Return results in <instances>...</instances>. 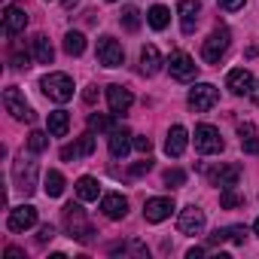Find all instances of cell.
Instances as JSON below:
<instances>
[{
  "label": "cell",
  "instance_id": "obj_1",
  "mask_svg": "<svg viewBox=\"0 0 259 259\" xmlns=\"http://www.w3.org/2000/svg\"><path fill=\"white\" fill-rule=\"evenodd\" d=\"M61 217H64V229H67V235L73 238V241H79V244H89L92 238H95V229H92V223L85 220V210H82V204H64V210H61Z\"/></svg>",
  "mask_w": 259,
  "mask_h": 259
},
{
  "label": "cell",
  "instance_id": "obj_2",
  "mask_svg": "<svg viewBox=\"0 0 259 259\" xmlns=\"http://www.w3.org/2000/svg\"><path fill=\"white\" fill-rule=\"evenodd\" d=\"M40 89H43V95H46L49 101H55V104H67V101L73 98V79H70L67 73H46V76L40 79Z\"/></svg>",
  "mask_w": 259,
  "mask_h": 259
},
{
  "label": "cell",
  "instance_id": "obj_3",
  "mask_svg": "<svg viewBox=\"0 0 259 259\" xmlns=\"http://www.w3.org/2000/svg\"><path fill=\"white\" fill-rule=\"evenodd\" d=\"M229 40H232V34H229L226 28H213L210 37H207L204 46H201V58H204L207 64H217V61L229 52Z\"/></svg>",
  "mask_w": 259,
  "mask_h": 259
},
{
  "label": "cell",
  "instance_id": "obj_4",
  "mask_svg": "<svg viewBox=\"0 0 259 259\" xmlns=\"http://www.w3.org/2000/svg\"><path fill=\"white\" fill-rule=\"evenodd\" d=\"M217 101H220V89L210 85V82H198V85L189 89V107H192L195 113H207V110H213Z\"/></svg>",
  "mask_w": 259,
  "mask_h": 259
},
{
  "label": "cell",
  "instance_id": "obj_5",
  "mask_svg": "<svg viewBox=\"0 0 259 259\" xmlns=\"http://www.w3.org/2000/svg\"><path fill=\"white\" fill-rule=\"evenodd\" d=\"M223 147L226 144L213 125H195V150L201 156H217V153H223Z\"/></svg>",
  "mask_w": 259,
  "mask_h": 259
},
{
  "label": "cell",
  "instance_id": "obj_6",
  "mask_svg": "<svg viewBox=\"0 0 259 259\" xmlns=\"http://www.w3.org/2000/svg\"><path fill=\"white\" fill-rule=\"evenodd\" d=\"M98 61H101L104 67H122V64H125V49H122V43L113 40V37H101V40H98Z\"/></svg>",
  "mask_w": 259,
  "mask_h": 259
},
{
  "label": "cell",
  "instance_id": "obj_7",
  "mask_svg": "<svg viewBox=\"0 0 259 259\" xmlns=\"http://www.w3.org/2000/svg\"><path fill=\"white\" fill-rule=\"evenodd\" d=\"M4 104H7V110L13 113V119H19V122H34V110H31V104L25 101V95H22L16 85H10V89L4 92Z\"/></svg>",
  "mask_w": 259,
  "mask_h": 259
},
{
  "label": "cell",
  "instance_id": "obj_8",
  "mask_svg": "<svg viewBox=\"0 0 259 259\" xmlns=\"http://www.w3.org/2000/svg\"><path fill=\"white\" fill-rule=\"evenodd\" d=\"M13 180H16V189L31 195L37 189V162H28V159H19L16 168H13Z\"/></svg>",
  "mask_w": 259,
  "mask_h": 259
},
{
  "label": "cell",
  "instance_id": "obj_9",
  "mask_svg": "<svg viewBox=\"0 0 259 259\" xmlns=\"http://www.w3.org/2000/svg\"><path fill=\"white\" fill-rule=\"evenodd\" d=\"M177 229H180V235H201L204 232V210L195 207V204L183 207L180 220H177Z\"/></svg>",
  "mask_w": 259,
  "mask_h": 259
},
{
  "label": "cell",
  "instance_id": "obj_10",
  "mask_svg": "<svg viewBox=\"0 0 259 259\" xmlns=\"http://www.w3.org/2000/svg\"><path fill=\"white\" fill-rule=\"evenodd\" d=\"M168 70H171V76L174 79H192L195 73H198V64L186 55V52H171V58H168Z\"/></svg>",
  "mask_w": 259,
  "mask_h": 259
},
{
  "label": "cell",
  "instance_id": "obj_11",
  "mask_svg": "<svg viewBox=\"0 0 259 259\" xmlns=\"http://www.w3.org/2000/svg\"><path fill=\"white\" fill-rule=\"evenodd\" d=\"M7 226H10L13 232H28L31 226H37V207H34V204H19V207H13Z\"/></svg>",
  "mask_w": 259,
  "mask_h": 259
},
{
  "label": "cell",
  "instance_id": "obj_12",
  "mask_svg": "<svg viewBox=\"0 0 259 259\" xmlns=\"http://www.w3.org/2000/svg\"><path fill=\"white\" fill-rule=\"evenodd\" d=\"M107 104H110L113 116H122V113H128V107L135 104V98H132V92H128L125 85H107Z\"/></svg>",
  "mask_w": 259,
  "mask_h": 259
},
{
  "label": "cell",
  "instance_id": "obj_13",
  "mask_svg": "<svg viewBox=\"0 0 259 259\" xmlns=\"http://www.w3.org/2000/svg\"><path fill=\"white\" fill-rule=\"evenodd\" d=\"M92 153H95V138H92V135H82L79 141L61 147V159H64V162H79V159H85V156H92Z\"/></svg>",
  "mask_w": 259,
  "mask_h": 259
},
{
  "label": "cell",
  "instance_id": "obj_14",
  "mask_svg": "<svg viewBox=\"0 0 259 259\" xmlns=\"http://www.w3.org/2000/svg\"><path fill=\"white\" fill-rule=\"evenodd\" d=\"M171 210H174V198H150L147 204H144V220L147 223H162V220H168L171 217Z\"/></svg>",
  "mask_w": 259,
  "mask_h": 259
},
{
  "label": "cell",
  "instance_id": "obj_15",
  "mask_svg": "<svg viewBox=\"0 0 259 259\" xmlns=\"http://www.w3.org/2000/svg\"><path fill=\"white\" fill-rule=\"evenodd\" d=\"M177 13H180V31H183V34H195L201 4H198V0H180V4H177Z\"/></svg>",
  "mask_w": 259,
  "mask_h": 259
},
{
  "label": "cell",
  "instance_id": "obj_16",
  "mask_svg": "<svg viewBox=\"0 0 259 259\" xmlns=\"http://www.w3.org/2000/svg\"><path fill=\"white\" fill-rule=\"evenodd\" d=\"M25 28H28L25 10L7 7V10H4V34H7V37H19V34H25Z\"/></svg>",
  "mask_w": 259,
  "mask_h": 259
},
{
  "label": "cell",
  "instance_id": "obj_17",
  "mask_svg": "<svg viewBox=\"0 0 259 259\" xmlns=\"http://www.w3.org/2000/svg\"><path fill=\"white\" fill-rule=\"evenodd\" d=\"M226 89H229L232 95H250V89H253V73H250L247 67H235V70H229V76H226Z\"/></svg>",
  "mask_w": 259,
  "mask_h": 259
},
{
  "label": "cell",
  "instance_id": "obj_18",
  "mask_svg": "<svg viewBox=\"0 0 259 259\" xmlns=\"http://www.w3.org/2000/svg\"><path fill=\"white\" fill-rule=\"evenodd\" d=\"M101 210H104L107 220H125V213H128V198L119 195V192H107V195L101 198Z\"/></svg>",
  "mask_w": 259,
  "mask_h": 259
},
{
  "label": "cell",
  "instance_id": "obj_19",
  "mask_svg": "<svg viewBox=\"0 0 259 259\" xmlns=\"http://www.w3.org/2000/svg\"><path fill=\"white\" fill-rule=\"evenodd\" d=\"M186 144H189V132H186L183 125H174L171 132H168V138H165V153L171 159H180L186 153Z\"/></svg>",
  "mask_w": 259,
  "mask_h": 259
},
{
  "label": "cell",
  "instance_id": "obj_20",
  "mask_svg": "<svg viewBox=\"0 0 259 259\" xmlns=\"http://www.w3.org/2000/svg\"><path fill=\"white\" fill-rule=\"evenodd\" d=\"M132 147H135V141H132V132H128V128H113L110 132V156L113 159H125Z\"/></svg>",
  "mask_w": 259,
  "mask_h": 259
},
{
  "label": "cell",
  "instance_id": "obj_21",
  "mask_svg": "<svg viewBox=\"0 0 259 259\" xmlns=\"http://www.w3.org/2000/svg\"><path fill=\"white\" fill-rule=\"evenodd\" d=\"M162 55H159V49L156 46H144L141 49V70L147 73V76H156L159 70H162Z\"/></svg>",
  "mask_w": 259,
  "mask_h": 259
},
{
  "label": "cell",
  "instance_id": "obj_22",
  "mask_svg": "<svg viewBox=\"0 0 259 259\" xmlns=\"http://www.w3.org/2000/svg\"><path fill=\"white\" fill-rule=\"evenodd\" d=\"M46 128H49V135H52V138H64V135H67V128H70V116H67V110H55V113H49Z\"/></svg>",
  "mask_w": 259,
  "mask_h": 259
},
{
  "label": "cell",
  "instance_id": "obj_23",
  "mask_svg": "<svg viewBox=\"0 0 259 259\" xmlns=\"http://www.w3.org/2000/svg\"><path fill=\"white\" fill-rule=\"evenodd\" d=\"M238 135H241V150H244L247 156H256V153H259V138H256V128H253V122H244V125H238Z\"/></svg>",
  "mask_w": 259,
  "mask_h": 259
},
{
  "label": "cell",
  "instance_id": "obj_24",
  "mask_svg": "<svg viewBox=\"0 0 259 259\" xmlns=\"http://www.w3.org/2000/svg\"><path fill=\"white\" fill-rule=\"evenodd\" d=\"M101 195V183L95 177H79L76 180V198L79 201H98Z\"/></svg>",
  "mask_w": 259,
  "mask_h": 259
},
{
  "label": "cell",
  "instance_id": "obj_25",
  "mask_svg": "<svg viewBox=\"0 0 259 259\" xmlns=\"http://www.w3.org/2000/svg\"><path fill=\"white\" fill-rule=\"evenodd\" d=\"M238 177H241V168H238V165H226V168H220V171L213 174V186L232 189V186H238Z\"/></svg>",
  "mask_w": 259,
  "mask_h": 259
},
{
  "label": "cell",
  "instance_id": "obj_26",
  "mask_svg": "<svg viewBox=\"0 0 259 259\" xmlns=\"http://www.w3.org/2000/svg\"><path fill=\"white\" fill-rule=\"evenodd\" d=\"M110 253H113V256H125V253H132V256L144 259L150 250H147V244H144V241L132 238V241H125V244H113V247H110Z\"/></svg>",
  "mask_w": 259,
  "mask_h": 259
},
{
  "label": "cell",
  "instance_id": "obj_27",
  "mask_svg": "<svg viewBox=\"0 0 259 259\" xmlns=\"http://www.w3.org/2000/svg\"><path fill=\"white\" fill-rule=\"evenodd\" d=\"M147 22H150V28H153V31H165V28H168V22H171V13H168V7L156 4V7L147 13Z\"/></svg>",
  "mask_w": 259,
  "mask_h": 259
},
{
  "label": "cell",
  "instance_id": "obj_28",
  "mask_svg": "<svg viewBox=\"0 0 259 259\" xmlns=\"http://www.w3.org/2000/svg\"><path fill=\"white\" fill-rule=\"evenodd\" d=\"M64 52L73 55V58H79V55L85 52V37H82L79 31H67V34H64Z\"/></svg>",
  "mask_w": 259,
  "mask_h": 259
},
{
  "label": "cell",
  "instance_id": "obj_29",
  "mask_svg": "<svg viewBox=\"0 0 259 259\" xmlns=\"http://www.w3.org/2000/svg\"><path fill=\"white\" fill-rule=\"evenodd\" d=\"M34 58L40 61V64H52V58H55V49H52V43H49V37H37L34 40Z\"/></svg>",
  "mask_w": 259,
  "mask_h": 259
},
{
  "label": "cell",
  "instance_id": "obj_30",
  "mask_svg": "<svg viewBox=\"0 0 259 259\" xmlns=\"http://www.w3.org/2000/svg\"><path fill=\"white\" fill-rule=\"evenodd\" d=\"M43 189H46L49 198H58V195L64 192V174H61V171H49L46 180H43Z\"/></svg>",
  "mask_w": 259,
  "mask_h": 259
},
{
  "label": "cell",
  "instance_id": "obj_31",
  "mask_svg": "<svg viewBox=\"0 0 259 259\" xmlns=\"http://www.w3.org/2000/svg\"><path fill=\"white\" fill-rule=\"evenodd\" d=\"M119 22H122L125 31H138V28H141V10H138V7H125V10L119 13Z\"/></svg>",
  "mask_w": 259,
  "mask_h": 259
},
{
  "label": "cell",
  "instance_id": "obj_32",
  "mask_svg": "<svg viewBox=\"0 0 259 259\" xmlns=\"http://www.w3.org/2000/svg\"><path fill=\"white\" fill-rule=\"evenodd\" d=\"M89 128H92V132H113V119L110 116H104V113H92L89 116Z\"/></svg>",
  "mask_w": 259,
  "mask_h": 259
},
{
  "label": "cell",
  "instance_id": "obj_33",
  "mask_svg": "<svg viewBox=\"0 0 259 259\" xmlns=\"http://www.w3.org/2000/svg\"><path fill=\"white\" fill-rule=\"evenodd\" d=\"M46 147H49V135L46 132H31L28 135V150L31 153H43Z\"/></svg>",
  "mask_w": 259,
  "mask_h": 259
},
{
  "label": "cell",
  "instance_id": "obj_34",
  "mask_svg": "<svg viewBox=\"0 0 259 259\" xmlns=\"http://www.w3.org/2000/svg\"><path fill=\"white\" fill-rule=\"evenodd\" d=\"M220 204H223L226 210H232V207H241V204H244V195H238V192H232V189H223V195H220Z\"/></svg>",
  "mask_w": 259,
  "mask_h": 259
},
{
  "label": "cell",
  "instance_id": "obj_35",
  "mask_svg": "<svg viewBox=\"0 0 259 259\" xmlns=\"http://www.w3.org/2000/svg\"><path fill=\"white\" fill-rule=\"evenodd\" d=\"M183 183H186V174H183V171H177V168L165 171V186H168V189H177V186H183Z\"/></svg>",
  "mask_w": 259,
  "mask_h": 259
},
{
  "label": "cell",
  "instance_id": "obj_36",
  "mask_svg": "<svg viewBox=\"0 0 259 259\" xmlns=\"http://www.w3.org/2000/svg\"><path fill=\"white\" fill-rule=\"evenodd\" d=\"M10 64H13V67H28V52H25L19 43H13V55H10Z\"/></svg>",
  "mask_w": 259,
  "mask_h": 259
},
{
  "label": "cell",
  "instance_id": "obj_37",
  "mask_svg": "<svg viewBox=\"0 0 259 259\" xmlns=\"http://www.w3.org/2000/svg\"><path fill=\"white\" fill-rule=\"evenodd\" d=\"M244 238H247V229L244 226H229V241L232 244H244Z\"/></svg>",
  "mask_w": 259,
  "mask_h": 259
},
{
  "label": "cell",
  "instance_id": "obj_38",
  "mask_svg": "<svg viewBox=\"0 0 259 259\" xmlns=\"http://www.w3.org/2000/svg\"><path fill=\"white\" fill-rule=\"evenodd\" d=\"M217 4H220L226 13H238V10H244V0H217Z\"/></svg>",
  "mask_w": 259,
  "mask_h": 259
},
{
  "label": "cell",
  "instance_id": "obj_39",
  "mask_svg": "<svg viewBox=\"0 0 259 259\" xmlns=\"http://www.w3.org/2000/svg\"><path fill=\"white\" fill-rule=\"evenodd\" d=\"M135 150H138V153H144V156H150L153 141H150V138H135Z\"/></svg>",
  "mask_w": 259,
  "mask_h": 259
},
{
  "label": "cell",
  "instance_id": "obj_40",
  "mask_svg": "<svg viewBox=\"0 0 259 259\" xmlns=\"http://www.w3.org/2000/svg\"><path fill=\"white\" fill-rule=\"evenodd\" d=\"M55 238V229L46 223V226H40V235H37V244H46V241H52Z\"/></svg>",
  "mask_w": 259,
  "mask_h": 259
},
{
  "label": "cell",
  "instance_id": "obj_41",
  "mask_svg": "<svg viewBox=\"0 0 259 259\" xmlns=\"http://www.w3.org/2000/svg\"><path fill=\"white\" fill-rule=\"evenodd\" d=\"M229 238V229H217L213 235H207V244H223Z\"/></svg>",
  "mask_w": 259,
  "mask_h": 259
},
{
  "label": "cell",
  "instance_id": "obj_42",
  "mask_svg": "<svg viewBox=\"0 0 259 259\" xmlns=\"http://www.w3.org/2000/svg\"><path fill=\"white\" fill-rule=\"evenodd\" d=\"M150 168H153V162H150V159H147V162H138V165H135V168H132V174H135V177H141V174H147V171H150Z\"/></svg>",
  "mask_w": 259,
  "mask_h": 259
},
{
  "label": "cell",
  "instance_id": "obj_43",
  "mask_svg": "<svg viewBox=\"0 0 259 259\" xmlns=\"http://www.w3.org/2000/svg\"><path fill=\"white\" fill-rule=\"evenodd\" d=\"M82 98H85V104H95V101H98V92H95V89H85Z\"/></svg>",
  "mask_w": 259,
  "mask_h": 259
},
{
  "label": "cell",
  "instance_id": "obj_44",
  "mask_svg": "<svg viewBox=\"0 0 259 259\" xmlns=\"http://www.w3.org/2000/svg\"><path fill=\"white\" fill-rule=\"evenodd\" d=\"M186 256H189V259H198V256H204V247H192Z\"/></svg>",
  "mask_w": 259,
  "mask_h": 259
},
{
  "label": "cell",
  "instance_id": "obj_45",
  "mask_svg": "<svg viewBox=\"0 0 259 259\" xmlns=\"http://www.w3.org/2000/svg\"><path fill=\"white\" fill-rule=\"evenodd\" d=\"M7 256H10V259H16V256H25V253H22L19 247H7Z\"/></svg>",
  "mask_w": 259,
  "mask_h": 259
},
{
  "label": "cell",
  "instance_id": "obj_46",
  "mask_svg": "<svg viewBox=\"0 0 259 259\" xmlns=\"http://www.w3.org/2000/svg\"><path fill=\"white\" fill-rule=\"evenodd\" d=\"M250 98H253V104H256V107H259V82H256V85H253V89H250Z\"/></svg>",
  "mask_w": 259,
  "mask_h": 259
},
{
  "label": "cell",
  "instance_id": "obj_47",
  "mask_svg": "<svg viewBox=\"0 0 259 259\" xmlns=\"http://www.w3.org/2000/svg\"><path fill=\"white\" fill-rule=\"evenodd\" d=\"M73 4H76V0H64V7H67V10H70V7H73Z\"/></svg>",
  "mask_w": 259,
  "mask_h": 259
},
{
  "label": "cell",
  "instance_id": "obj_48",
  "mask_svg": "<svg viewBox=\"0 0 259 259\" xmlns=\"http://www.w3.org/2000/svg\"><path fill=\"white\" fill-rule=\"evenodd\" d=\"M253 232H256V235H259V220H256V223H253Z\"/></svg>",
  "mask_w": 259,
  "mask_h": 259
}]
</instances>
